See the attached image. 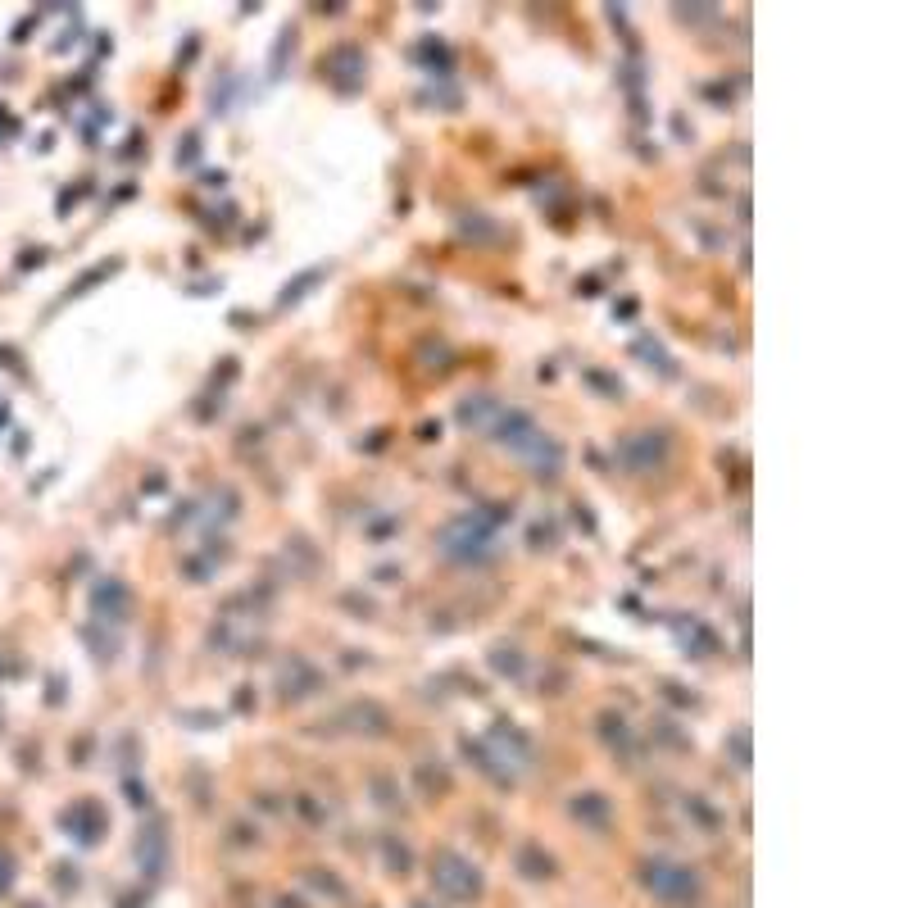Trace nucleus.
Returning a JSON list of instances; mask_svg holds the SVG:
<instances>
[{"label": "nucleus", "mask_w": 908, "mask_h": 908, "mask_svg": "<svg viewBox=\"0 0 908 908\" xmlns=\"http://www.w3.org/2000/svg\"><path fill=\"white\" fill-rule=\"evenodd\" d=\"M486 436L504 450H514L518 459H527V468H536V477H554L563 464V445L550 432H541V423L527 409H500L495 423L486 427Z\"/></svg>", "instance_id": "f257e3e1"}, {"label": "nucleus", "mask_w": 908, "mask_h": 908, "mask_svg": "<svg viewBox=\"0 0 908 908\" xmlns=\"http://www.w3.org/2000/svg\"><path fill=\"white\" fill-rule=\"evenodd\" d=\"M436 545H441L445 559L468 563V568H482V563L500 559V532L482 514H459L454 523H445L436 532Z\"/></svg>", "instance_id": "f03ea898"}, {"label": "nucleus", "mask_w": 908, "mask_h": 908, "mask_svg": "<svg viewBox=\"0 0 908 908\" xmlns=\"http://www.w3.org/2000/svg\"><path fill=\"white\" fill-rule=\"evenodd\" d=\"M672 441L663 427H645V432H627L618 436V459L627 473H654V468L668 459Z\"/></svg>", "instance_id": "7ed1b4c3"}, {"label": "nucleus", "mask_w": 908, "mask_h": 908, "mask_svg": "<svg viewBox=\"0 0 908 908\" xmlns=\"http://www.w3.org/2000/svg\"><path fill=\"white\" fill-rule=\"evenodd\" d=\"M641 877L650 881V886L659 890L668 904H686V899L695 895V877L686 868H677V863H668V859H650Z\"/></svg>", "instance_id": "20e7f679"}, {"label": "nucleus", "mask_w": 908, "mask_h": 908, "mask_svg": "<svg viewBox=\"0 0 908 908\" xmlns=\"http://www.w3.org/2000/svg\"><path fill=\"white\" fill-rule=\"evenodd\" d=\"M436 886L454 899H473L482 890V877L473 872V863L459 854H436Z\"/></svg>", "instance_id": "39448f33"}, {"label": "nucleus", "mask_w": 908, "mask_h": 908, "mask_svg": "<svg viewBox=\"0 0 908 908\" xmlns=\"http://www.w3.org/2000/svg\"><path fill=\"white\" fill-rule=\"evenodd\" d=\"M277 691L287 695V700L318 695L323 691V672H318L309 659H300V654H287V659H282V672H277Z\"/></svg>", "instance_id": "423d86ee"}, {"label": "nucleus", "mask_w": 908, "mask_h": 908, "mask_svg": "<svg viewBox=\"0 0 908 908\" xmlns=\"http://www.w3.org/2000/svg\"><path fill=\"white\" fill-rule=\"evenodd\" d=\"M668 627L677 632L681 650L691 654V659H709V654H718V632H713L709 622L691 618V613H672V618H668Z\"/></svg>", "instance_id": "0eeeda50"}, {"label": "nucleus", "mask_w": 908, "mask_h": 908, "mask_svg": "<svg viewBox=\"0 0 908 908\" xmlns=\"http://www.w3.org/2000/svg\"><path fill=\"white\" fill-rule=\"evenodd\" d=\"M91 609H96V618H105V622H123L132 613V591L119 582V577H105V582H96V591H91Z\"/></svg>", "instance_id": "6e6552de"}, {"label": "nucleus", "mask_w": 908, "mask_h": 908, "mask_svg": "<svg viewBox=\"0 0 908 908\" xmlns=\"http://www.w3.org/2000/svg\"><path fill=\"white\" fill-rule=\"evenodd\" d=\"M341 718L355 722V731H364V736H382V731L391 727V713L373 700H355L350 709H341Z\"/></svg>", "instance_id": "1a4fd4ad"}, {"label": "nucleus", "mask_w": 908, "mask_h": 908, "mask_svg": "<svg viewBox=\"0 0 908 908\" xmlns=\"http://www.w3.org/2000/svg\"><path fill=\"white\" fill-rule=\"evenodd\" d=\"M500 409H504V405L495 400V395H468L454 418H459L464 427H477V432H486V427L495 423V414H500Z\"/></svg>", "instance_id": "9d476101"}, {"label": "nucleus", "mask_w": 908, "mask_h": 908, "mask_svg": "<svg viewBox=\"0 0 908 908\" xmlns=\"http://www.w3.org/2000/svg\"><path fill=\"white\" fill-rule=\"evenodd\" d=\"M486 663H491L495 672H500V677H527V668H532V659H527L523 650H518V645H491V654H486Z\"/></svg>", "instance_id": "9b49d317"}, {"label": "nucleus", "mask_w": 908, "mask_h": 908, "mask_svg": "<svg viewBox=\"0 0 908 908\" xmlns=\"http://www.w3.org/2000/svg\"><path fill=\"white\" fill-rule=\"evenodd\" d=\"M237 509H241L237 491L218 486V491H214V504H209V514H200V523H205V527H223L227 518H237Z\"/></svg>", "instance_id": "f8f14e48"}, {"label": "nucleus", "mask_w": 908, "mask_h": 908, "mask_svg": "<svg viewBox=\"0 0 908 908\" xmlns=\"http://www.w3.org/2000/svg\"><path fill=\"white\" fill-rule=\"evenodd\" d=\"M595 731H600L609 745H627V741H632V727H627V718H622L618 709H604L600 718H595Z\"/></svg>", "instance_id": "ddd939ff"}, {"label": "nucleus", "mask_w": 908, "mask_h": 908, "mask_svg": "<svg viewBox=\"0 0 908 908\" xmlns=\"http://www.w3.org/2000/svg\"><path fill=\"white\" fill-rule=\"evenodd\" d=\"M632 350H641V355L650 359V364L659 368V373H672V364H668V355H663V350H659V341H650V336H641V341H632Z\"/></svg>", "instance_id": "4468645a"}, {"label": "nucleus", "mask_w": 908, "mask_h": 908, "mask_svg": "<svg viewBox=\"0 0 908 908\" xmlns=\"http://www.w3.org/2000/svg\"><path fill=\"white\" fill-rule=\"evenodd\" d=\"M573 813H582V818H609V804H604V795H577Z\"/></svg>", "instance_id": "2eb2a0df"}, {"label": "nucleus", "mask_w": 908, "mask_h": 908, "mask_svg": "<svg viewBox=\"0 0 908 908\" xmlns=\"http://www.w3.org/2000/svg\"><path fill=\"white\" fill-rule=\"evenodd\" d=\"M318 273H323V268H314V273H300V277H296V282H291V287H287V291H282V300H296V296H300V291H305V287H309V282H318Z\"/></svg>", "instance_id": "dca6fc26"}, {"label": "nucleus", "mask_w": 908, "mask_h": 908, "mask_svg": "<svg viewBox=\"0 0 908 908\" xmlns=\"http://www.w3.org/2000/svg\"><path fill=\"white\" fill-rule=\"evenodd\" d=\"M591 386H604L609 395H618V391H622V386H618V377H613V373H591Z\"/></svg>", "instance_id": "f3484780"}]
</instances>
